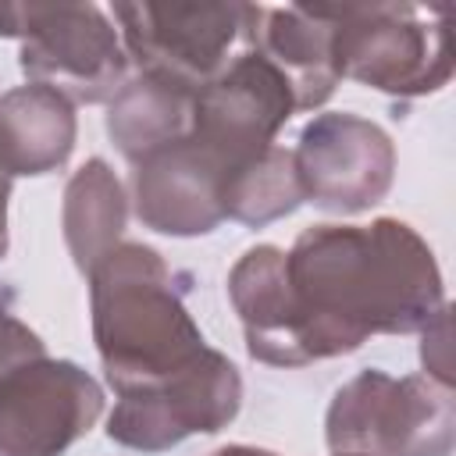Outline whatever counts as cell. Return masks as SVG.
I'll list each match as a JSON object with an SVG mask.
<instances>
[{"instance_id": "obj_9", "label": "cell", "mask_w": 456, "mask_h": 456, "mask_svg": "<svg viewBox=\"0 0 456 456\" xmlns=\"http://www.w3.org/2000/svg\"><path fill=\"white\" fill-rule=\"evenodd\" d=\"M292 164L303 203L331 214H363L381 203L395 182L392 135L349 110H328L306 121Z\"/></svg>"}, {"instance_id": "obj_20", "label": "cell", "mask_w": 456, "mask_h": 456, "mask_svg": "<svg viewBox=\"0 0 456 456\" xmlns=\"http://www.w3.org/2000/svg\"><path fill=\"white\" fill-rule=\"evenodd\" d=\"M7 200H11V178L0 171V260L7 256Z\"/></svg>"}, {"instance_id": "obj_21", "label": "cell", "mask_w": 456, "mask_h": 456, "mask_svg": "<svg viewBox=\"0 0 456 456\" xmlns=\"http://www.w3.org/2000/svg\"><path fill=\"white\" fill-rule=\"evenodd\" d=\"M210 456H278V452L260 449V445H224V449H217V452H210Z\"/></svg>"}, {"instance_id": "obj_19", "label": "cell", "mask_w": 456, "mask_h": 456, "mask_svg": "<svg viewBox=\"0 0 456 456\" xmlns=\"http://www.w3.org/2000/svg\"><path fill=\"white\" fill-rule=\"evenodd\" d=\"M43 353H46L43 338L21 317L11 314L7 296L0 292V374H7L11 367H18L32 356H43Z\"/></svg>"}, {"instance_id": "obj_16", "label": "cell", "mask_w": 456, "mask_h": 456, "mask_svg": "<svg viewBox=\"0 0 456 456\" xmlns=\"http://www.w3.org/2000/svg\"><path fill=\"white\" fill-rule=\"evenodd\" d=\"M128 224V196L121 178L103 157H89L64 185L61 228L68 253L82 274H89L118 242Z\"/></svg>"}, {"instance_id": "obj_12", "label": "cell", "mask_w": 456, "mask_h": 456, "mask_svg": "<svg viewBox=\"0 0 456 456\" xmlns=\"http://www.w3.org/2000/svg\"><path fill=\"white\" fill-rule=\"evenodd\" d=\"M228 299L242 321L246 353L271 367H306L299 310L285 278V249L260 242L228 271Z\"/></svg>"}, {"instance_id": "obj_6", "label": "cell", "mask_w": 456, "mask_h": 456, "mask_svg": "<svg viewBox=\"0 0 456 456\" xmlns=\"http://www.w3.org/2000/svg\"><path fill=\"white\" fill-rule=\"evenodd\" d=\"M253 4H114L118 36L142 75H160L185 89H203L249 50Z\"/></svg>"}, {"instance_id": "obj_10", "label": "cell", "mask_w": 456, "mask_h": 456, "mask_svg": "<svg viewBox=\"0 0 456 456\" xmlns=\"http://www.w3.org/2000/svg\"><path fill=\"white\" fill-rule=\"evenodd\" d=\"M292 114L296 100L278 68L260 53L242 50L214 82L196 89L189 139L210 150L228 178L239 164L274 146V135Z\"/></svg>"}, {"instance_id": "obj_15", "label": "cell", "mask_w": 456, "mask_h": 456, "mask_svg": "<svg viewBox=\"0 0 456 456\" xmlns=\"http://www.w3.org/2000/svg\"><path fill=\"white\" fill-rule=\"evenodd\" d=\"M192 89L175 86L160 75H135L121 86L107 110V135L125 160L139 164L142 157L178 142L192 125Z\"/></svg>"}, {"instance_id": "obj_5", "label": "cell", "mask_w": 456, "mask_h": 456, "mask_svg": "<svg viewBox=\"0 0 456 456\" xmlns=\"http://www.w3.org/2000/svg\"><path fill=\"white\" fill-rule=\"evenodd\" d=\"M0 36L21 39L18 64L71 103H107L128 82V53L96 4H0Z\"/></svg>"}, {"instance_id": "obj_13", "label": "cell", "mask_w": 456, "mask_h": 456, "mask_svg": "<svg viewBox=\"0 0 456 456\" xmlns=\"http://www.w3.org/2000/svg\"><path fill=\"white\" fill-rule=\"evenodd\" d=\"M249 50L278 68L292 89L296 110H317L342 82L331 53V21L321 4L260 7L249 32Z\"/></svg>"}, {"instance_id": "obj_2", "label": "cell", "mask_w": 456, "mask_h": 456, "mask_svg": "<svg viewBox=\"0 0 456 456\" xmlns=\"http://www.w3.org/2000/svg\"><path fill=\"white\" fill-rule=\"evenodd\" d=\"M93 342L107 385L121 395L192 363L207 342L167 260L146 242H118L89 274Z\"/></svg>"}, {"instance_id": "obj_3", "label": "cell", "mask_w": 456, "mask_h": 456, "mask_svg": "<svg viewBox=\"0 0 456 456\" xmlns=\"http://www.w3.org/2000/svg\"><path fill=\"white\" fill-rule=\"evenodd\" d=\"M338 78L388 96H428L452 78L449 4H321Z\"/></svg>"}, {"instance_id": "obj_4", "label": "cell", "mask_w": 456, "mask_h": 456, "mask_svg": "<svg viewBox=\"0 0 456 456\" xmlns=\"http://www.w3.org/2000/svg\"><path fill=\"white\" fill-rule=\"evenodd\" d=\"M324 442L331 452L363 456H452L456 399L428 374L392 378L378 367L349 378L328 403Z\"/></svg>"}, {"instance_id": "obj_8", "label": "cell", "mask_w": 456, "mask_h": 456, "mask_svg": "<svg viewBox=\"0 0 456 456\" xmlns=\"http://www.w3.org/2000/svg\"><path fill=\"white\" fill-rule=\"evenodd\" d=\"M100 417L103 388L71 360L43 353L0 374V456H64Z\"/></svg>"}, {"instance_id": "obj_7", "label": "cell", "mask_w": 456, "mask_h": 456, "mask_svg": "<svg viewBox=\"0 0 456 456\" xmlns=\"http://www.w3.org/2000/svg\"><path fill=\"white\" fill-rule=\"evenodd\" d=\"M242 406V374L217 353L203 349L192 363L171 378L121 392L110 417L107 438L135 452H164L189 435H214L235 420Z\"/></svg>"}, {"instance_id": "obj_14", "label": "cell", "mask_w": 456, "mask_h": 456, "mask_svg": "<svg viewBox=\"0 0 456 456\" xmlns=\"http://www.w3.org/2000/svg\"><path fill=\"white\" fill-rule=\"evenodd\" d=\"M78 121L75 103L50 86H18L0 96V171L39 178L68 164Z\"/></svg>"}, {"instance_id": "obj_11", "label": "cell", "mask_w": 456, "mask_h": 456, "mask_svg": "<svg viewBox=\"0 0 456 456\" xmlns=\"http://www.w3.org/2000/svg\"><path fill=\"white\" fill-rule=\"evenodd\" d=\"M132 203L135 217L160 235L196 239L210 235L224 217L221 160L192 142L189 135L132 164Z\"/></svg>"}, {"instance_id": "obj_18", "label": "cell", "mask_w": 456, "mask_h": 456, "mask_svg": "<svg viewBox=\"0 0 456 456\" xmlns=\"http://www.w3.org/2000/svg\"><path fill=\"white\" fill-rule=\"evenodd\" d=\"M420 363L424 374L445 388H452V331H449V303L420 328Z\"/></svg>"}, {"instance_id": "obj_22", "label": "cell", "mask_w": 456, "mask_h": 456, "mask_svg": "<svg viewBox=\"0 0 456 456\" xmlns=\"http://www.w3.org/2000/svg\"><path fill=\"white\" fill-rule=\"evenodd\" d=\"M335 456H363V452H335Z\"/></svg>"}, {"instance_id": "obj_17", "label": "cell", "mask_w": 456, "mask_h": 456, "mask_svg": "<svg viewBox=\"0 0 456 456\" xmlns=\"http://www.w3.org/2000/svg\"><path fill=\"white\" fill-rule=\"evenodd\" d=\"M224 217L246 224V228H264L271 221L289 217L303 203V189L296 178L292 150L285 146H267L253 160L239 164L221 189Z\"/></svg>"}, {"instance_id": "obj_1", "label": "cell", "mask_w": 456, "mask_h": 456, "mask_svg": "<svg viewBox=\"0 0 456 456\" xmlns=\"http://www.w3.org/2000/svg\"><path fill=\"white\" fill-rule=\"evenodd\" d=\"M285 278L310 363L346 356L370 335L420 331L445 306L431 246L399 217L299 232L285 249Z\"/></svg>"}]
</instances>
